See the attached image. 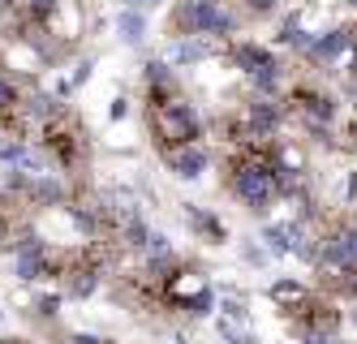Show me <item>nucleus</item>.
<instances>
[{"label": "nucleus", "instance_id": "1", "mask_svg": "<svg viewBox=\"0 0 357 344\" xmlns=\"http://www.w3.org/2000/svg\"><path fill=\"white\" fill-rule=\"evenodd\" d=\"M142 125H146V138H151L155 160L168 155V151L207 142V121H202L198 103L190 99L181 77H176L164 61H146L142 65Z\"/></svg>", "mask_w": 357, "mask_h": 344}, {"label": "nucleus", "instance_id": "2", "mask_svg": "<svg viewBox=\"0 0 357 344\" xmlns=\"http://www.w3.org/2000/svg\"><path fill=\"white\" fill-rule=\"evenodd\" d=\"M310 220V246L305 262L314 271V288H323L336 301H357V211H331Z\"/></svg>", "mask_w": 357, "mask_h": 344}, {"label": "nucleus", "instance_id": "3", "mask_svg": "<svg viewBox=\"0 0 357 344\" xmlns=\"http://www.w3.org/2000/svg\"><path fill=\"white\" fill-rule=\"evenodd\" d=\"M267 297L301 344H340L344 310H340L336 297H327L323 288L301 284V280H275Z\"/></svg>", "mask_w": 357, "mask_h": 344}, {"label": "nucleus", "instance_id": "4", "mask_svg": "<svg viewBox=\"0 0 357 344\" xmlns=\"http://www.w3.org/2000/svg\"><path fill=\"white\" fill-rule=\"evenodd\" d=\"M35 147L69 185L82 190L91 181V134H86V121L78 117V108H69L61 99H47L43 121L35 129Z\"/></svg>", "mask_w": 357, "mask_h": 344}, {"label": "nucleus", "instance_id": "5", "mask_svg": "<svg viewBox=\"0 0 357 344\" xmlns=\"http://www.w3.org/2000/svg\"><path fill=\"white\" fill-rule=\"evenodd\" d=\"M241 5H220V0H172V9L164 17L168 39H220L228 43L245 26Z\"/></svg>", "mask_w": 357, "mask_h": 344}, {"label": "nucleus", "instance_id": "6", "mask_svg": "<svg viewBox=\"0 0 357 344\" xmlns=\"http://www.w3.org/2000/svg\"><path fill=\"white\" fill-rule=\"evenodd\" d=\"M280 103H284L293 129H301V134H310L319 142H336V129L344 125L340 99L331 95L327 87H319L314 77H297V82L280 95Z\"/></svg>", "mask_w": 357, "mask_h": 344}, {"label": "nucleus", "instance_id": "7", "mask_svg": "<svg viewBox=\"0 0 357 344\" xmlns=\"http://www.w3.org/2000/svg\"><path fill=\"white\" fill-rule=\"evenodd\" d=\"M160 164H164L172 177H185V181H194V177H202V172H207V164H211V147H207V142H198V147L168 151V155H160Z\"/></svg>", "mask_w": 357, "mask_h": 344}, {"label": "nucleus", "instance_id": "8", "mask_svg": "<svg viewBox=\"0 0 357 344\" xmlns=\"http://www.w3.org/2000/svg\"><path fill=\"white\" fill-rule=\"evenodd\" d=\"M121 35L130 39V43L142 39V13H138V9H125V13H121Z\"/></svg>", "mask_w": 357, "mask_h": 344}, {"label": "nucleus", "instance_id": "9", "mask_svg": "<svg viewBox=\"0 0 357 344\" xmlns=\"http://www.w3.org/2000/svg\"><path fill=\"white\" fill-rule=\"evenodd\" d=\"M190 224H194L202 237H211V241H220V237H224V228H220L211 216H202V211H190Z\"/></svg>", "mask_w": 357, "mask_h": 344}, {"label": "nucleus", "instance_id": "10", "mask_svg": "<svg viewBox=\"0 0 357 344\" xmlns=\"http://www.w3.org/2000/svg\"><path fill=\"white\" fill-rule=\"evenodd\" d=\"M0 344H35L31 336H0Z\"/></svg>", "mask_w": 357, "mask_h": 344}, {"label": "nucleus", "instance_id": "11", "mask_svg": "<svg viewBox=\"0 0 357 344\" xmlns=\"http://www.w3.org/2000/svg\"><path fill=\"white\" fill-rule=\"evenodd\" d=\"M220 5H237V0H220Z\"/></svg>", "mask_w": 357, "mask_h": 344}]
</instances>
